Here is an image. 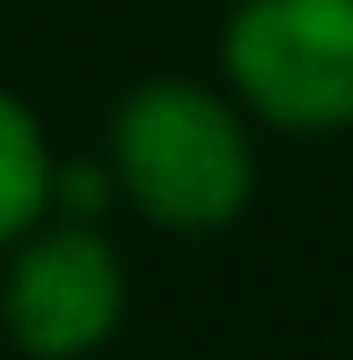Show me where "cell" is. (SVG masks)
Wrapping results in <instances>:
<instances>
[{"mask_svg":"<svg viewBox=\"0 0 353 360\" xmlns=\"http://www.w3.org/2000/svg\"><path fill=\"white\" fill-rule=\"evenodd\" d=\"M110 176L162 228H221L250 199V133L199 81H148L110 125Z\"/></svg>","mask_w":353,"mask_h":360,"instance_id":"1","label":"cell"},{"mask_svg":"<svg viewBox=\"0 0 353 360\" xmlns=\"http://www.w3.org/2000/svg\"><path fill=\"white\" fill-rule=\"evenodd\" d=\"M44 206H52V147L37 118L0 89V243H15Z\"/></svg>","mask_w":353,"mask_h":360,"instance_id":"4","label":"cell"},{"mask_svg":"<svg viewBox=\"0 0 353 360\" xmlns=\"http://www.w3.org/2000/svg\"><path fill=\"white\" fill-rule=\"evenodd\" d=\"M52 191L74 206V214H96L110 184H103V169H52Z\"/></svg>","mask_w":353,"mask_h":360,"instance_id":"5","label":"cell"},{"mask_svg":"<svg viewBox=\"0 0 353 360\" xmlns=\"http://www.w3.org/2000/svg\"><path fill=\"white\" fill-rule=\"evenodd\" d=\"M118 309H125V272H118V250L96 228L37 236L15 257L8 294H0L8 338L37 360H74L89 346H103L118 331Z\"/></svg>","mask_w":353,"mask_h":360,"instance_id":"3","label":"cell"},{"mask_svg":"<svg viewBox=\"0 0 353 360\" xmlns=\"http://www.w3.org/2000/svg\"><path fill=\"white\" fill-rule=\"evenodd\" d=\"M221 67L272 125H353V0H250L229 22Z\"/></svg>","mask_w":353,"mask_h":360,"instance_id":"2","label":"cell"}]
</instances>
